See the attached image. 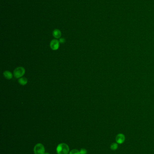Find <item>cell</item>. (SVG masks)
I'll return each instance as SVG.
<instances>
[{
	"instance_id": "obj_13",
	"label": "cell",
	"mask_w": 154,
	"mask_h": 154,
	"mask_svg": "<svg viewBox=\"0 0 154 154\" xmlns=\"http://www.w3.org/2000/svg\"><path fill=\"white\" fill-rule=\"evenodd\" d=\"M44 154H50L49 153H45Z\"/></svg>"
},
{
	"instance_id": "obj_3",
	"label": "cell",
	"mask_w": 154,
	"mask_h": 154,
	"mask_svg": "<svg viewBox=\"0 0 154 154\" xmlns=\"http://www.w3.org/2000/svg\"><path fill=\"white\" fill-rule=\"evenodd\" d=\"M34 151L35 154H44V146L41 143H38L34 146Z\"/></svg>"
},
{
	"instance_id": "obj_8",
	"label": "cell",
	"mask_w": 154,
	"mask_h": 154,
	"mask_svg": "<svg viewBox=\"0 0 154 154\" xmlns=\"http://www.w3.org/2000/svg\"><path fill=\"white\" fill-rule=\"evenodd\" d=\"M19 83L21 85H25L28 82V79L26 77H21L19 78L18 80Z\"/></svg>"
},
{
	"instance_id": "obj_9",
	"label": "cell",
	"mask_w": 154,
	"mask_h": 154,
	"mask_svg": "<svg viewBox=\"0 0 154 154\" xmlns=\"http://www.w3.org/2000/svg\"><path fill=\"white\" fill-rule=\"evenodd\" d=\"M69 154H80V152L77 149H73L70 152Z\"/></svg>"
},
{
	"instance_id": "obj_4",
	"label": "cell",
	"mask_w": 154,
	"mask_h": 154,
	"mask_svg": "<svg viewBox=\"0 0 154 154\" xmlns=\"http://www.w3.org/2000/svg\"><path fill=\"white\" fill-rule=\"evenodd\" d=\"M59 43H60L59 41L57 39L52 40L50 44V46L51 48L54 51L57 50L59 47V46H60Z\"/></svg>"
},
{
	"instance_id": "obj_1",
	"label": "cell",
	"mask_w": 154,
	"mask_h": 154,
	"mask_svg": "<svg viewBox=\"0 0 154 154\" xmlns=\"http://www.w3.org/2000/svg\"><path fill=\"white\" fill-rule=\"evenodd\" d=\"M56 151L58 154H68L69 152V147L66 143H60L57 147Z\"/></svg>"
},
{
	"instance_id": "obj_11",
	"label": "cell",
	"mask_w": 154,
	"mask_h": 154,
	"mask_svg": "<svg viewBox=\"0 0 154 154\" xmlns=\"http://www.w3.org/2000/svg\"><path fill=\"white\" fill-rule=\"evenodd\" d=\"M80 152V154H86L87 153V152L86 149L85 148H82L81 149Z\"/></svg>"
},
{
	"instance_id": "obj_6",
	"label": "cell",
	"mask_w": 154,
	"mask_h": 154,
	"mask_svg": "<svg viewBox=\"0 0 154 154\" xmlns=\"http://www.w3.org/2000/svg\"><path fill=\"white\" fill-rule=\"evenodd\" d=\"M52 35L56 38H59L62 36V33H61V32L59 29H56L53 31Z\"/></svg>"
},
{
	"instance_id": "obj_12",
	"label": "cell",
	"mask_w": 154,
	"mask_h": 154,
	"mask_svg": "<svg viewBox=\"0 0 154 154\" xmlns=\"http://www.w3.org/2000/svg\"><path fill=\"white\" fill-rule=\"evenodd\" d=\"M59 41L61 43H64V42H65L66 40L64 38H61L60 39Z\"/></svg>"
},
{
	"instance_id": "obj_7",
	"label": "cell",
	"mask_w": 154,
	"mask_h": 154,
	"mask_svg": "<svg viewBox=\"0 0 154 154\" xmlns=\"http://www.w3.org/2000/svg\"><path fill=\"white\" fill-rule=\"evenodd\" d=\"M3 75L4 76V77L7 79H11L12 77H13V75L12 74V73L11 72L9 71H5L3 73Z\"/></svg>"
},
{
	"instance_id": "obj_5",
	"label": "cell",
	"mask_w": 154,
	"mask_h": 154,
	"mask_svg": "<svg viewBox=\"0 0 154 154\" xmlns=\"http://www.w3.org/2000/svg\"><path fill=\"white\" fill-rule=\"evenodd\" d=\"M125 136L122 134H119L116 136V140L118 144H122L125 141Z\"/></svg>"
},
{
	"instance_id": "obj_10",
	"label": "cell",
	"mask_w": 154,
	"mask_h": 154,
	"mask_svg": "<svg viewBox=\"0 0 154 154\" xmlns=\"http://www.w3.org/2000/svg\"><path fill=\"white\" fill-rule=\"evenodd\" d=\"M118 144H117V143H115L111 144V145L110 146L111 149L112 150H116V149L118 148Z\"/></svg>"
},
{
	"instance_id": "obj_2",
	"label": "cell",
	"mask_w": 154,
	"mask_h": 154,
	"mask_svg": "<svg viewBox=\"0 0 154 154\" xmlns=\"http://www.w3.org/2000/svg\"><path fill=\"white\" fill-rule=\"evenodd\" d=\"M25 70L22 67L16 68L14 71V75L16 78H20L22 77L25 74Z\"/></svg>"
}]
</instances>
